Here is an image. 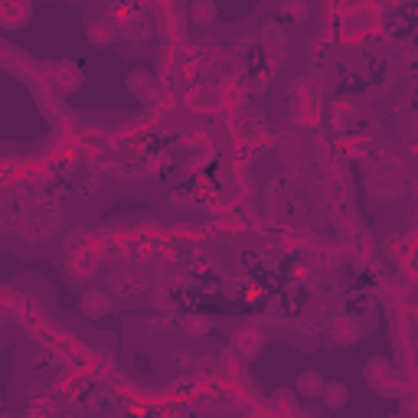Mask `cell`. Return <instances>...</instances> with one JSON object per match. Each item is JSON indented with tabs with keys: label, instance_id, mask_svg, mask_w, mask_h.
<instances>
[{
	"label": "cell",
	"instance_id": "cell-3",
	"mask_svg": "<svg viewBox=\"0 0 418 418\" xmlns=\"http://www.w3.org/2000/svg\"><path fill=\"white\" fill-rule=\"evenodd\" d=\"M79 304H82V310H85L89 317H98V314H105V310H108V297H105V291H85Z\"/></svg>",
	"mask_w": 418,
	"mask_h": 418
},
{
	"label": "cell",
	"instance_id": "cell-5",
	"mask_svg": "<svg viewBox=\"0 0 418 418\" xmlns=\"http://www.w3.org/2000/svg\"><path fill=\"white\" fill-rule=\"evenodd\" d=\"M193 20L196 23H213L216 20V3H196L193 7Z\"/></svg>",
	"mask_w": 418,
	"mask_h": 418
},
{
	"label": "cell",
	"instance_id": "cell-4",
	"mask_svg": "<svg viewBox=\"0 0 418 418\" xmlns=\"http://www.w3.org/2000/svg\"><path fill=\"white\" fill-rule=\"evenodd\" d=\"M128 89L137 95H148L150 89H154V79H150V72L148 69H137V72H131L128 76Z\"/></svg>",
	"mask_w": 418,
	"mask_h": 418
},
{
	"label": "cell",
	"instance_id": "cell-2",
	"mask_svg": "<svg viewBox=\"0 0 418 418\" xmlns=\"http://www.w3.org/2000/svg\"><path fill=\"white\" fill-rule=\"evenodd\" d=\"M297 392L307 395V399H321V392H324V376L314 373V369L301 373V379H297Z\"/></svg>",
	"mask_w": 418,
	"mask_h": 418
},
{
	"label": "cell",
	"instance_id": "cell-1",
	"mask_svg": "<svg viewBox=\"0 0 418 418\" xmlns=\"http://www.w3.org/2000/svg\"><path fill=\"white\" fill-rule=\"evenodd\" d=\"M321 399H324V405L330 408V412H337L340 405H347V399H350V389H347L343 382H324Z\"/></svg>",
	"mask_w": 418,
	"mask_h": 418
},
{
	"label": "cell",
	"instance_id": "cell-6",
	"mask_svg": "<svg viewBox=\"0 0 418 418\" xmlns=\"http://www.w3.org/2000/svg\"><path fill=\"white\" fill-rule=\"evenodd\" d=\"M209 327H213V324H209V321H202V317H189V321H187V330L193 334V337H200V334H209Z\"/></svg>",
	"mask_w": 418,
	"mask_h": 418
},
{
	"label": "cell",
	"instance_id": "cell-7",
	"mask_svg": "<svg viewBox=\"0 0 418 418\" xmlns=\"http://www.w3.org/2000/svg\"><path fill=\"white\" fill-rule=\"evenodd\" d=\"M0 418H7V415H0Z\"/></svg>",
	"mask_w": 418,
	"mask_h": 418
}]
</instances>
